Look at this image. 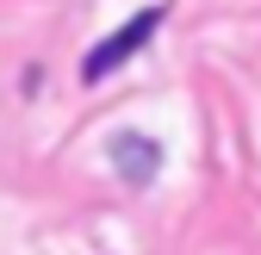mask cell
Returning <instances> with one entry per match:
<instances>
[{"label": "cell", "mask_w": 261, "mask_h": 255, "mask_svg": "<svg viewBox=\"0 0 261 255\" xmlns=\"http://www.w3.org/2000/svg\"><path fill=\"white\" fill-rule=\"evenodd\" d=\"M112 168H118L130 187H149V181L162 174V143L143 137V131H118V137H112Z\"/></svg>", "instance_id": "cell-2"}, {"label": "cell", "mask_w": 261, "mask_h": 255, "mask_svg": "<svg viewBox=\"0 0 261 255\" xmlns=\"http://www.w3.org/2000/svg\"><path fill=\"white\" fill-rule=\"evenodd\" d=\"M162 19H168V7H143V13L130 19V25H118L106 44H93V50H87V62H81V81H100L106 69L130 62V56H137V50H143V44L155 38V31H162Z\"/></svg>", "instance_id": "cell-1"}]
</instances>
